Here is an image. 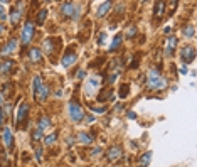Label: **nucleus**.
Instances as JSON below:
<instances>
[{"label":"nucleus","mask_w":197,"mask_h":167,"mask_svg":"<svg viewBox=\"0 0 197 167\" xmlns=\"http://www.w3.org/2000/svg\"><path fill=\"white\" fill-rule=\"evenodd\" d=\"M29 56H30V61H32V63H41L42 61V53H41L39 47H32L30 53H29Z\"/></svg>","instance_id":"4468645a"},{"label":"nucleus","mask_w":197,"mask_h":167,"mask_svg":"<svg viewBox=\"0 0 197 167\" xmlns=\"http://www.w3.org/2000/svg\"><path fill=\"white\" fill-rule=\"evenodd\" d=\"M163 9H165V4H163V2H157L155 9H153V14H155V15H162Z\"/></svg>","instance_id":"a878e982"},{"label":"nucleus","mask_w":197,"mask_h":167,"mask_svg":"<svg viewBox=\"0 0 197 167\" xmlns=\"http://www.w3.org/2000/svg\"><path fill=\"white\" fill-rule=\"evenodd\" d=\"M61 12H62V15H66V17L71 19V15H73V12H74V4H73V2H66V4H62V5H61Z\"/></svg>","instance_id":"f8f14e48"},{"label":"nucleus","mask_w":197,"mask_h":167,"mask_svg":"<svg viewBox=\"0 0 197 167\" xmlns=\"http://www.w3.org/2000/svg\"><path fill=\"white\" fill-rule=\"evenodd\" d=\"M68 112H69V118L73 122H81L84 120V112H83V107L78 103L76 100H71L68 105Z\"/></svg>","instance_id":"f03ea898"},{"label":"nucleus","mask_w":197,"mask_h":167,"mask_svg":"<svg viewBox=\"0 0 197 167\" xmlns=\"http://www.w3.org/2000/svg\"><path fill=\"white\" fill-rule=\"evenodd\" d=\"M81 12H83V7L79 5V4H74V12L71 15V20H78L81 17Z\"/></svg>","instance_id":"393cba45"},{"label":"nucleus","mask_w":197,"mask_h":167,"mask_svg":"<svg viewBox=\"0 0 197 167\" xmlns=\"http://www.w3.org/2000/svg\"><path fill=\"white\" fill-rule=\"evenodd\" d=\"M182 34L185 36V37H189V39H192L194 36H196V29H194V26L192 24H187V26L182 29Z\"/></svg>","instance_id":"5701e85b"},{"label":"nucleus","mask_w":197,"mask_h":167,"mask_svg":"<svg viewBox=\"0 0 197 167\" xmlns=\"http://www.w3.org/2000/svg\"><path fill=\"white\" fill-rule=\"evenodd\" d=\"M116 78H118V73H111V76H109V83H115Z\"/></svg>","instance_id":"4c0bfd02"},{"label":"nucleus","mask_w":197,"mask_h":167,"mask_svg":"<svg viewBox=\"0 0 197 167\" xmlns=\"http://www.w3.org/2000/svg\"><path fill=\"white\" fill-rule=\"evenodd\" d=\"M120 98H126V95H128V85H121V90H120Z\"/></svg>","instance_id":"c756f323"},{"label":"nucleus","mask_w":197,"mask_h":167,"mask_svg":"<svg viewBox=\"0 0 197 167\" xmlns=\"http://www.w3.org/2000/svg\"><path fill=\"white\" fill-rule=\"evenodd\" d=\"M150 161H152V152H145V154L140 157V162H138V167H148Z\"/></svg>","instance_id":"aec40b11"},{"label":"nucleus","mask_w":197,"mask_h":167,"mask_svg":"<svg viewBox=\"0 0 197 167\" xmlns=\"http://www.w3.org/2000/svg\"><path fill=\"white\" fill-rule=\"evenodd\" d=\"M126 117H128V118H131V120H135V118H136V115L133 113V112H128V115H126Z\"/></svg>","instance_id":"a19ab883"},{"label":"nucleus","mask_w":197,"mask_h":167,"mask_svg":"<svg viewBox=\"0 0 197 167\" xmlns=\"http://www.w3.org/2000/svg\"><path fill=\"white\" fill-rule=\"evenodd\" d=\"M105 41H106V32H101V34H100V37H98V44L103 46V44H105Z\"/></svg>","instance_id":"2f4dec72"},{"label":"nucleus","mask_w":197,"mask_h":167,"mask_svg":"<svg viewBox=\"0 0 197 167\" xmlns=\"http://www.w3.org/2000/svg\"><path fill=\"white\" fill-rule=\"evenodd\" d=\"M0 20H5V12H4V7L0 4Z\"/></svg>","instance_id":"58836bf2"},{"label":"nucleus","mask_w":197,"mask_h":167,"mask_svg":"<svg viewBox=\"0 0 197 167\" xmlns=\"http://www.w3.org/2000/svg\"><path fill=\"white\" fill-rule=\"evenodd\" d=\"M34 32H35L34 22H32V20H27V22H25V26H24V29H22V32H20V41H22V44H24V46L29 44V42L32 41Z\"/></svg>","instance_id":"20e7f679"},{"label":"nucleus","mask_w":197,"mask_h":167,"mask_svg":"<svg viewBox=\"0 0 197 167\" xmlns=\"http://www.w3.org/2000/svg\"><path fill=\"white\" fill-rule=\"evenodd\" d=\"M175 46H177V39H175V37H169V41H167V49H165L167 56L174 54V51H175Z\"/></svg>","instance_id":"6ab92c4d"},{"label":"nucleus","mask_w":197,"mask_h":167,"mask_svg":"<svg viewBox=\"0 0 197 167\" xmlns=\"http://www.w3.org/2000/svg\"><path fill=\"white\" fill-rule=\"evenodd\" d=\"M147 86H148V90H153V91L165 90V88H167V80H165L162 74L157 71V69H150V71H148V81H147Z\"/></svg>","instance_id":"f257e3e1"},{"label":"nucleus","mask_w":197,"mask_h":167,"mask_svg":"<svg viewBox=\"0 0 197 167\" xmlns=\"http://www.w3.org/2000/svg\"><path fill=\"white\" fill-rule=\"evenodd\" d=\"M91 108V112H95V113H105L106 112V107H93V105H89Z\"/></svg>","instance_id":"7c9ffc66"},{"label":"nucleus","mask_w":197,"mask_h":167,"mask_svg":"<svg viewBox=\"0 0 197 167\" xmlns=\"http://www.w3.org/2000/svg\"><path fill=\"white\" fill-rule=\"evenodd\" d=\"M20 17H22V7H17V9H14V10L10 12V22H12L14 26L20 20Z\"/></svg>","instance_id":"f3484780"},{"label":"nucleus","mask_w":197,"mask_h":167,"mask_svg":"<svg viewBox=\"0 0 197 167\" xmlns=\"http://www.w3.org/2000/svg\"><path fill=\"white\" fill-rule=\"evenodd\" d=\"M84 118H86V122H88V123H95V122H96L95 115H88V117H84Z\"/></svg>","instance_id":"f704fd0d"},{"label":"nucleus","mask_w":197,"mask_h":167,"mask_svg":"<svg viewBox=\"0 0 197 167\" xmlns=\"http://www.w3.org/2000/svg\"><path fill=\"white\" fill-rule=\"evenodd\" d=\"M121 41H123V36L121 34H116L115 36V39H113V42H111V46H109V53H113V51H116L118 47H120V44H121Z\"/></svg>","instance_id":"412c9836"},{"label":"nucleus","mask_w":197,"mask_h":167,"mask_svg":"<svg viewBox=\"0 0 197 167\" xmlns=\"http://www.w3.org/2000/svg\"><path fill=\"white\" fill-rule=\"evenodd\" d=\"M111 2H103L101 5H100V9H98V15L100 17H103V15H106V14L109 12V9H111Z\"/></svg>","instance_id":"4be33fe9"},{"label":"nucleus","mask_w":197,"mask_h":167,"mask_svg":"<svg viewBox=\"0 0 197 167\" xmlns=\"http://www.w3.org/2000/svg\"><path fill=\"white\" fill-rule=\"evenodd\" d=\"M84 76H86V73H84V71H78V73H76V78H78V80H83V78H84Z\"/></svg>","instance_id":"c9c22d12"},{"label":"nucleus","mask_w":197,"mask_h":167,"mask_svg":"<svg viewBox=\"0 0 197 167\" xmlns=\"http://www.w3.org/2000/svg\"><path fill=\"white\" fill-rule=\"evenodd\" d=\"M187 73H189L187 66H182V68H180V74H187Z\"/></svg>","instance_id":"ea45409f"},{"label":"nucleus","mask_w":197,"mask_h":167,"mask_svg":"<svg viewBox=\"0 0 197 167\" xmlns=\"http://www.w3.org/2000/svg\"><path fill=\"white\" fill-rule=\"evenodd\" d=\"M44 85L42 83V78L37 74V76H34V80H32V93H34V98H35V95H37V91L41 90V86Z\"/></svg>","instance_id":"a211bd4d"},{"label":"nucleus","mask_w":197,"mask_h":167,"mask_svg":"<svg viewBox=\"0 0 197 167\" xmlns=\"http://www.w3.org/2000/svg\"><path fill=\"white\" fill-rule=\"evenodd\" d=\"M35 159H37V162L42 161V149H35Z\"/></svg>","instance_id":"72a5a7b5"},{"label":"nucleus","mask_w":197,"mask_h":167,"mask_svg":"<svg viewBox=\"0 0 197 167\" xmlns=\"http://www.w3.org/2000/svg\"><path fill=\"white\" fill-rule=\"evenodd\" d=\"M98 90H100V78L98 76L88 78V81L84 83V93H86V96L88 98H93L98 93Z\"/></svg>","instance_id":"7ed1b4c3"},{"label":"nucleus","mask_w":197,"mask_h":167,"mask_svg":"<svg viewBox=\"0 0 197 167\" xmlns=\"http://www.w3.org/2000/svg\"><path fill=\"white\" fill-rule=\"evenodd\" d=\"M76 61H78V54H76L71 47H69L68 51L64 53V56H62L61 64H62V68H66V69H68V68H71L73 64H74Z\"/></svg>","instance_id":"39448f33"},{"label":"nucleus","mask_w":197,"mask_h":167,"mask_svg":"<svg viewBox=\"0 0 197 167\" xmlns=\"http://www.w3.org/2000/svg\"><path fill=\"white\" fill-rule=\"evenodd\" d=\"M93 140H95V137H93V135L84 134V132L78 134V142H81V144H84V145H89V144H93Z\"/></svg>","instance_id":"dca6fc26"},{"label":"nucleus","mask_w":197,"mask_h":167,"mask_svg":"<svg viewBox=\"0 0 197 167\" xmlns=\"http://www.w3.org/2000/svg\"><path fill=\"white\" fill-rule=\"evenodd\" d=\"M46 17H47V9H41V10H39V14H37V17H35L37 24H39V26H41V24H44Z\"/></svg>","instance_id":"b1692460"},{"label":"nucleus","mask_w":197,"mask_h":167,"mask_svg":"<svg viewBox=\"0 0 197 167\" xmlns=\"http://www.w3.org/2000/svg\"><path fill=\"white\" fill-rule=\"evenodd\" d=\"M41 139H42V132L39 130V128H35L34 132H32V140L37 142V140H41Z\"/></svg>","instance_id":"c85d7f7f"},{"label":"nucleus","mask_w":197,"mask_h":167,"mask_svg":"<svg viewBox=\"0 0 197 167\" xmlns=\"http://www.w3.org/2000/svg\"><path fill=\"white\" fill-rule=\"evenodd\" d=\"M5 32V27H4V24H0V34Z\"/></svg>","instance_id":"79ce46f5"},{"label":"nucleus","mask_w":197,"mask_h":167,"mask_svg":"<svg viewBox=\"0 0 197 167\" xmlns=\"http://www.w3.org/2000/svg\"><path fill=\"white\" fill-rule=\"evenodd\" d=\"M56 139H57V134H51V135H47V137H46V139H44V145H52V144H54L56 142Z\"/></svg>","instance_id":"bb28decb"},{"label":"nucleus","mask_w":197,"mask_h":167,"mask_svg":"<svg viewBox=\"0 0 197 167\" xmlns=\"http://www.w3.org/2000/svg\"><path fill=\"white\" fill-rule=\"evenodd\" d=\"M51 127V118H49L47 115H42L41 117V120H39V123H37V128L41 130V132H44L46 128Z\"/></svg>","instance_id":"2eb2a0df"},{"label":"nucleus","mask_w":197,"mask_h":167,"mask_svg":"<svg viewBox=\"0 0 197 167\" xmlns=\"http://www.w3.org/2000/svg\"><path fill=\"white\" fill-rule=\"evenodd\" d=\"M17 44H19V42H17V39H15V37H12V39L8 41L5 46H4V49H2L0 53L4 54V56H7V54H12L15 49H17Z\"/></svg>","instance_id":"6e6552de"},{"label":"nucleus","mask_w":197,"mask_h":167,"mask_svg":"<svg viewBox=\"0 0 197 167\" xmlns=\"http://www.w3.org/2000/svg\"><path fill=\"white\" fill-rule=\"evenodd\" d=\"M56 44H59V39H46V41H44V44H42V49L51 56V54H54L56 49H57Z\"/></svg>","instance_id":"0eeeda50"},{"label":"nucleus","mask_w":197,"mask_h":167,"mask_svg":"<svg viewBox=\"0 0 197 167\" xmlns=\"http://www.w3.org/2000/svg\"><path fill=\"white\" fill-rule=\"evenodd\" d=\"M47 96H49V86L47 85H42L41 90H39L37 95H35V100H39L41 103H44V101L47 100Z\"/></svg>","instance_id":"9b49d317"},{"label":"nucleus","mask_w":197,"mask_h":167,"mask_svg":"<svg viewBox=\"0 0 197 167\" xmlns=\"http://www.w3.org/2000/svg\"><path fill=\"white\" fill-rule=\"evenodd\" d=\"M5 117H7V115H5V112H4V108L0 107V127L4 125V120H5Z\"/></svg>","instance_id":"473e14b6"},{"label":"nucleus","mask_w":197,"mask_h":167,"mask_svg":"<svg viewBox=\"0 0 197 167\" xmlns=\"http://www.w3.org/2000/svg\"><path fill=\"white\" fill-rule=\"evenodd\" d=\"M98 154H101V147H96L91 150V155H98Z\"/></svg>","instance_id":"e433bc0d"},{"label":"nucleus","mask_w":197,"mask_h":167,"mask_svg":"<svg viewBox=\"0 0 197 167\" xmlns=\"http://www.w3.org/2000/svg\"><path fill=\"white\" fill-rule=\"evenodd\" d=\"M106 155H108L109 161H115V159H118V157H121V147L113 145V147L109 149L108 152H106Z\"/></svg>","instance_id":"ddd939ff"},{"label":"nucleus","mask_w":197,"mask_h":167,"mask_svg":"<svg viewBox=\"0 0 197 167\" xmlns=\"http://www.w3.org/2000/svg\"><path fill=\"white\" fill-rule=\"evenodd\" d=\"M29 113V103H20L19 112H17V123H22V120L27 117Z\"/></svg>","instance_id":"9d476101"},{"label":"nucleus","mask_w":197,"mask_h":167,"mask_svg":"<svg viewBox=\"0 0 197 167\" xmlns=\"http://www.w3.org/2000/svg\"><path fill=\"white\" fill-rule=\"evenodd\" d=\"M125 36H126L128 39L135 37V36H136V27H135V26H130L128 29H126V34H125Z\"/></svg>","instance_id":"cd10ccee"},{"label":"nucleus","mask_w":197,"mask_h":167,"mask_svg":"<svg viewBox=\"0 0 197 167\" xmlns=\"http://www.w3.org/2000/svg\"><path fill=\"white\" fill-rule=\"evenodd\" d=\"M4 144L7 149H12L14 147V135H12V130L8 127L4 128Z\"/></svg>","instance_id":"1a4fd4ad"},{"label":"nucleus","mask_w":197,"mask_h":167,"mask_svg":"<svg viewBox=\"0 0 197 167\" xmlns=\"http://www.w3.org/2000/svg\"><path fill=\"white\" fill-rule=\"evenodd\" d=\"M180 56H182V61L185 63V64H187V63H194V59H196V49H194V46L182 47Z\"/></svg>","instance_id":"423d86ee"}]
</instances>
